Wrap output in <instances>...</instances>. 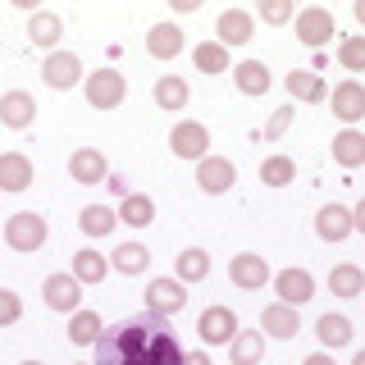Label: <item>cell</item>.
Segmentation results:
<instances>
[{
  "label": "cell",
  "mask_w": 365,
  "mask_h": 365,
  "mask_svg": "<svg viewBox=\"0 0 365 365\" xmlns=\"http://www.w3.org/2000/svg\"><path fill=\"white\" fill-rule=\"evenodd\" d=\"M146 55L151 60H174V55H182V28L178 23H155L146 32Z\"/></svg>",
  "instance_id": "cell-23"
},
{
  "label": "cell",
  "mask_w": 365,
  "mask_h": 365,
  "mask_svg": "<svg viewBox=\"0 0 365 365\" xmlns=\"http://www.w3.org/2000/svg\"><path fill=\"white\" fill-rule=\"evenodd\" d=\"M315 233L324 237V242H342V237H351V210H347V205H338V201L319 205V215H315Z\"/></svg>",
  "instance_id": "cell-21"
},
{
  "label": "cell",
  "mask_w": 365,
  "mask_h": 365,
  "mask_svg": "<svg viewBox=\"0 0 365 365\" xmlns=\"http://www.w3.org/2000/svg\"><path fill=\"white\" fill-rule=\"evenodd\" d=\"M251 32H256V19L247 14V9H224L220 19H215V41L224 46H247L251 41Z\"/></svg>",
  "instance_id": "cell-16"
},
{
  "label": "cell",
  "mask_w": 365,
  "mask_h": 365,
  "mask_svg": "<svg viewBox=\"0 0 365 365\" xmlns=\"http://www.w3.org/2000/svg\"><path fill=\"white\" fill-rule=\"evenodd\" d=\"M169 151H174L178 160H201L210 155V128L205 123H197V119H178L174 128H169Z\"/></svg>",
  "instance_id": "cell-5"
},
{
  "label": "cell",
  "mask_w": 365,
  "mask_h": 365,
  "mask_svg": "<svg viewBox=\"0 0 365 365\" xmlns=\"http://www.w3.org/2000/svg\"><path fill=\"white\" fill-rule=\"evenodd\" d=\"M292 28H297V41L311 46V51L329 46V37H338V23H334V14H329L324 5H306V9H297Z\"/></svg>",
  "instance_id": "cell-4"
},
{
  "label": "cell",
  "mask_w": 365,
  "mask_h": 365,
  "mask_svg": "<svg viewBox=\"0 0 365 365\" xmlns=\"http://www.w3.org/2000/svg\"><path fill=\"white\" fill-rule=\"evenodd\" d=\"M233 83H237L242 96H265L274 78H269V68L260 60H242V64H233Z\"/></svg>",
  "instance_id": "cell-28"
},
{
  "label": "cell",
  "mask_w": 365,
  "mask_h": 365,
  "mask_svg": "<svg viewBox=\"0 0 365 365\" xmlns=\"http://www.w3.org/2000/svg\"><path fill=\"white\" fill-rule=\"evenodd\" d=\"M32 187V160L23 151H0V192H28Z\"/></svg>",
  "instance_id": "cell-20"
},
{
  "label": "cell",
  "mask_w": 365,
  "mask_h": 365,
  "mask_svg": "<svg viewBox=\"0 0 365 365\" xmlns=\"http://www.w3.org/2000/svg\"><path fill=\"white\" fill-rule=\"evenodd\" d=\"M329 155H334L342 169H361L365 165V133L361 128H338L334 142H329Z\"/></svg>",
  "instance_id": "cell-18"
},
{
  "label": "cell",
  "mask_w": 365,
  "mask_h": 365,
  "mask_svg": "<svg viewBox=\"0 0 365 365\" xmlns=\"http://www.w3.org/2000/svg\"><path fill=\"white\" fill-rule=\"evenodd\" d=\"M192 64H197L205 78L233 73V60H228V51H224L220 41H201V46H192Z\"/></svg>",
  "instance_id": "cell-29"
},
{
  "label": "cell",
  "mask_w": 365,
  "mask_h": 365,
  "mask_svg": "<svg viewBox=\"0 0 365 365\" xmlns=\"http://www.w3.org/2000/svg\"><path fill=\"white\" fill-rule=\"evenodd\" d=\"M351 233H365V197L351 205Z\"/></svg>",
  "instance_id": "cell-41"
},
{
  "label": "cell",
  "mask_w": 365,
  "mask_h": 365,
  "mask_svg": "<svg viewBox=\"0 0 365 365\" xmlns=\"http://www.w3.org/2000/svg\"><path fill=\"white\" fill-rule=\"evenodd\" d=\"M260 334H265V338H279V342H292L297 334H302V315H297V306L269 302L265 311H260Z\"/></svg>",
  "instance_id": "cell-14"
},
{
  "label": "cell",
  "mask_w": 365,
  "mask_h": 365,
  "mask_svg": "<svg viewBox=\"0 0 365 365\" xmlns=\"http://www.w3.org/2000/svg\"><path fill=\"white\" fill-rule=\"evenodd\" d=\"M292 114H297L292 106H288V110H274V114H269V123H265V142H279V137L292 128Z\"/></svg>",
  "instance_id": "cell-40"
},
{
  "label": "cell",
  "mask_w": 365,
  "mask_h": 365,
  "mask_svg": "<svg viewBox=\"0 0 365 365\" xmlns=\"http://www.w3.org/2000/svg\"><path fill=\"white\" fill-rule=\"evenodd\" d=\"M256 19H260V23H274V28H279V23L297 19V9H292V0H260V5H256Z\"/></svg>",
  "instance_id": "cell-38"
},
{
  "label": "cell",
  "mask_w": 365,
  "mask_h": 365,
  "mask_svg": "<svg viewBox=\"0 0 365 365\" xmlns=\"http://www.w3.org/2000/svg\"><path fill=\"white\" fill-rule=\"evenodd\" d=\"M41 78H46V87L68 91V87H78L87 78V68H83V60H78L73 51H51L46 64H41Z\"/></svg>",
  "instance_id": "cell-10"
},
{
  "label": "cell",
  "mask_w": 365,
  "mask_h": 365,
  "mask_svg": "<svg viewBox=\"0 0 365 365\" xmlns=\"http://www.w3.org/2000/svg\"><path fill=\"white\" fill-rule=\"evenodd\" d=\"M187 101H192V87L182 83L178 73H165V78L155 83V106H160V110L178 114V110H187Z\"/></svg>",
  "instance_id": "cell-31"
},
{
  "label": "cell",
  "mask_w": 365,
  "mask_h": 365,
  "mask_svg": "<svg viewBox=\"0 0 365 365\" xmlns=\"http://www.w3.org/2000/svg\"><path fill=\"white\" fill-rule=\"evenodd\" d=\"M228 361L233 365H260L265 361V334L260 329H237V338L228 342Z\"/></svg>",
  "instance_id": "cell-25"
},
{
  "label": "cell",
  "mask_w": 365,
  "mask_h": 365,
  "mask_svg": "<svg viewBox=\"0 0 365 365\" xmlns=\"http://www.w3.org/2000/svg\"><path fill=\"white\" fill-rule=\"evenodd\" d=\"M68 274H73L83 288H87V283H106V274H110V256H101L96 247H83V251H73V269H68Z\"/></svg>",
  "instance_id": "cell-26"
},
{
  "label": "cell",
  "mask_w": 365,
  "mask_h": 365,
  "mask_svg": "<svg viewBox=\"0 0 365 365\" xmlns=\"http://www.w3.org/2000/svg\"><path fill=\"white\" fill-rule=\"evenodd\" d=\"M292 178H297L292 155H265V165H260V182L265 187H288Z\"/></svg>",
  "instance_id": "cell-36"
},
{
  "label": "cell",
  "mask_w": 365,
  "mask_h": 365,
  "mask_svg": "<svg viewBox=\"0 0 365 365\" xmlns=\"http://www.w3.org/2000/svg\"><path fill=\"white\" fill-rule=\"evenodd\" d=\"M174 5V14H197V0H169Z\"/></svg>",
  "instance_id": "cell-43"
},
{
  "label": "cell",
  "mask_w": 365,
  "mask_h": 365,
  "mask_svg": "<svg viewBox=\"0 0 365 365\" xmlns=\"http://www.w3.org/2000/svg\"><path fill=\"white\" fill-rule=\"evenodd\" d=\"M83 91H87V106L91 110H119L123 96H128V78L119 73V68H96V73L83 78Z\"/></svg>",
  "instance_id": "cell-2"
},
{
  "label": "cell",
  "mask_w": 365,
  "mask_h": 365,
  "mask_svg": "<svg viewBox=\"0 0 365 365\" xmlns=\"http://www.w3.org/2000/svg\"><path fill=\"white\" fill-rule=\"evenodd\" d=\"M329 292L334 297H361L365 292V269L361 265H334L329 269Z\"/></svg>",
  "instance_id": "cell-34"
},
{
  "label": "cell",
  "mask_w": 365,
  "mask_h": 365,
  "mask_svg": "<svg viewBox=\"0 0 365 365\" xmlns=\"http://www.w3.org/2000/svg\"><path fill=\"white\" fill-rule=\"evenodd\" d=\"M315 338H319V347L324 351H334V347H347L351 342V319L347 315H319L315 319Z\"/></svg>",
  "instance_id": "cell-30"
},
{
  "label": "cell",
  "mask_w": 365,
  "mask_h": 365,
  "mask_svg": "<svg viewBox=\"0 0 365 365\" xmlns=\"http://www.w3.org/2000/svg\"><path fill=\"white\" fill-rule=\"evenodd\" d=\"M237 182V165L224 155H205L197 165V187L205 192V197H224V192H233Z\"/></svg>",
  "instance_id": "cell-11"
},
{
  "label": "cell",
  "mask_w": 365,
  "mask_h": 365,
  "mask_svg": "<svg viewBox=\"0 0 365 365\" xmlns=\"http://www.w3.org/2000/svg\"><path fill=\"white\" fill-rule=\"evenodd\" d=\"M19 365H41V361H19Z\"/></svg>",
  "instance_id": "cell-47"
},
{
  "label": "cell",
  "mask_w": 365,
  "mask_h": 365,
  "mask_svg": "<svg viewBox=\"0 0 365 365\" xmlns=\"http://www.w3.org/2000/svg\"><path fill=\"white\" fill-rule=\"evenodd\" d=\"M182 356L187 351L174 342L165 319L142 315V319H123L114 334H101L91 365H182Z\"/></svg>",
  "instance_id": "cell-1"
},
{
  "label": "cell",
  "mask_w": 365,
  "mask_h": 365,
  "mask_svg": "<svg viewBox=\"0 0 365 365\" xmlns=\"http://www.w3.org/2000/svg\"><path fill=\"white\" fill-rule=\"evenodd\" d=\"M210 274V251L205 247H182L174 256V279L178 283H201Z\"/></svg>",
  "instance_id": "cell-27"
},
{
  "label": "cell",
  "mask_w": 365,
  "mask_h": 365,
  "mask_svg": "<svg viewBox=\"0 0 365 365\" xmlns=\"http://www.w3.org/2000/svg\"><path fill=\"white\" fill-rule=\"evenodd\" d=\"M73 365H83V361H73Z\"/></svg>",
  "instance_id": "cell-48"
},
{
  "label": "cell",
  "mask_w": 365,
  "mask_h": 365,
  "mask_svg": "<svg viewBox=\"0 0 365 365\" xmlns=\"http://www.w3.org/2000/svg\"><path fill=\"white\" fill-rule=\"evenodd\" d=\"M32 119H37V101L28 91H5L0 96V123L5 128H32Z\"/></svg>",
  "instance_id": "cell-22"
},
{
  "label": "cell",
  "mask_w": 365,
  "mask_h": 365,
  "mask_svg": "<svg viewBox=\"0 0 365 365\" xmlns=\"http://www.w3.org/2000/svg\"><path fill=\"white\" fill-rule=\"evenodd\" d=\"M19 319H23V297L14 288H0V329L19 324Z\"/></svg>",
  "instance_id": "cell-39"
},
{
  "label": "cell",
  "mask_w": 365,
  "mask_h": 365,
  "mask_svg": "<svg viewBox=\"0 0 365 365\" xmlns=\"http://www.w3.org/2000/svg\"><path fill=\"white\" fill-rule=\"evenodd\" d=\"M269 283H274V292H279V302H288V306H306V302L315 297V274L302 269V265L279 269Z\"/></svg>",
  "instance_id": "cell-12"
},
{
  "label": "cell",
  "mask_w": 365,
  "mask_h": 365,
  "mask_svg": "<svg viewBox=\"0 0 365 365\" xmlns=\"http://www.w3.org/2000/svg\"><path fill=\"white\" fill-rule=\"evenodd\" d=\"M351 14H356V23L365 28V0H356V5H351Z\"/></svg>",
  "instance_id": "cell-45"
},
{
  "label": "cell",
  "mask_w": 365,
  "mask_h": 365,
  "mask_svg": "<svg viewBox=\"0 0 365 365\" xmlns=\"http://www.w3.org/2000/svg\"><path fill=\"white\" fill-rule=\"evenodd\" d=\"M110 265L119 274H146V265H151V251H146L142 242H119L110 256Z\"/></svg>",
  "instance_id": "cell-35"
},
{
  "label": "cell",
  "mask_w": 365,
  "mask_h": 365,
  "mask_svg": "<svg viewBox=\"0 0 365 365\" xmlns=\"http://www.w3.org/2000/svg\"><path fill=\"white\" fill-rule=\"evenodd\" d=\"M283 87H288L292 101H306V106H315V101H329V83L315 73V68H292V73L283 78Z\"/></svg>",
  "instance_id": "cell-19"
},
{
  "label": "cell",
  "mask_w": 365,
  "mask_h": 365,
  "mask_svg": "<svg viewBox=\"0 0 365 365\" xmlns=\"http://www.w3.org/2000/svg\"><path fill=\"white\" fill-rule=\"evenodd\" d=\"M46 237H51V228H46L37 210H19L5 220V247H14V251H41Z\"/></svg>",
  "instance_id": "cell-3"
},
{
  "label": "cell",
  "mask_w": 365,
  "mask_h": 365,
  "mask_svg": "<svg viewBox=\"0 0 365 365\" xmlns=\"http://www.w3.org/2000/svg\"><path fill=\"white\" fill-rule=\"evenodd\" d=\"M329 110H334V119L342 123V128H356V123L365 119V83L342 78V83L329 91Z\"/></svg>",
  "instance_id": "cell-7"
},
{
  "label": "cell",
  "mask_w": 365,
  "mask_h": 365,
  "mask_svg": "<svg viewBox=\"0 0 365 365\" xmlns=\"http://www.w3.org/2000/svg\"><path fill=\"white\" fill-rule=\"evenodd\" d=\"M155 220V201L146 197V192H128V197L119 201V224H128V228H146Z\"/></svg>",
  "instance_id": "cell-32"
},
{
  "label": "cell",
  "mask_w": 365,
  "mask_h": 365,
  "mask_svg": "<svg viewBox=\"0 0 365 365\" xmlns=\"http://www.w3.org/2000/svg\"><path fill=\"white\" fill-rule=\"evenodd\" d=\"M41 297H46V306H51V311H60V315L83 311V283H78L68 269H60V274H46Z\"/></svg>",
  "instance_id": "cell-8"
},
{
  "label": "cell",
  "mask_w": 365,
  "mask_h": 365,
  "mask_svg": "<svg viewBox=\"0 0 365 365\" xmlns=\"http://www.w3.org/2000/svg\"><path fill=\"white\" fill-rule=\"evenodd\" d=\"M60 37H64V19L55 9H32L28 19V41L37 51H60Z\"/></svg>",
  "instance_id": "cell-17"
},
{
  "label": "cell",
  "mask_w": 365,
  "mask_h": 365,
  "mask_svg": "<svg viewBox=\"0 0 365 365\" xmlns=\"http://www.w3.org/2000/svg\"><path fill=\"white\" fill-rule=\"evenodd\" d=\"M182 306H187V283H178L174 274H169V279H151V283H146V315L169 319V315H178Z\"/></svg>",
  "instance_id": "cell-6"
},
{
  "label": "cell",
  "mask_w": 365,
  "mask_h": 365,
  "mask_svg": "<svg viewBox=\"0 0 365 365\" xmlns=\"http://www.w3.org/2000/svg\"><path fill=\"white\" fill-rule=\"evenodd\" d=\"M68 178H73L78 187H96V182H106L110 178L106 155H101L96 146H78V151L68 155Z\"/></svg>",
  "instance_id": "cell-15"
},
{
  "label": "cell",
  "mask_w": 365,
  "mask_h": 365,
  "mask_svg": "<svg viewBox=\"0 0 365 365\" xmlns=\"http://www.w3.org/2000/svg\"><path fill=\"white\" fill-rule=\"evenodd\" d=\"M338 64L347 73H365V37H342L338 41Z\"/></svg>",
  "instance_id": "cell-37"
},
{
  "label": "cell",
  "mask_w": 365,
  "mask_h": 365,
  "mask_svg": "<svg viewBox=\"0 0 365 365\" xmlns=\"http://www.w3.org/2000/svg\"><path fill=\"white\" fill-rule=\"evenodd\" d=\"M114 224H119V210H110V205H83L78 210V228L87 237H110Z\"/></svg>",
  "instance_id": "cell-33"
},
{
  "label": "cell",
  "mask_w": 365,
  "mask_h": 365,
  "mask_svg": "<svg viewBox=\"0 0 365 365\" xmlns=\"http://www.w3.org/2000/svg\"><path fill=\"white\" fill-rule=\"evenodd\" d=\"M197 338L205 347H220V342H233L237 338V315L228 306H205L201 319H197Z\"/></svg>",
  "instance_id": "cell-13"
},
{
  "label": "cell",
  "mask_w": 365,
  "mask_h": 365,
  "mask_svg": "<svg viewBox=\"0 0 365 365\" xmlns=\"http://www.w3.org/2000/svg\"><path fill=\"white\" fill-rule=\"evenodd\" d=\"M351 365H365V347H361V351H356V356H351Z\"/></svg>",
  "instance_id": "cell-46"
},
{
  "label": "cell",
  "mask_w": 365,
  "mask_h": 365,
  "mask_svg": "<svg viewBox=\"0 0 365 365\" xmlns=\"http://www.w3.org/2000/svg\"><path fill=\"white\" fill-rule=\"evenodd\" d=\"M101 334H106V319H101L96 311L83 306V311L68 315V342H73V347H96Z\"/></svg>",
  "instance_id": "cell-24"
},
{
  "label": "cell",
  "mask_w": 365,
  "mask_h": 365,
  "mask_svg": "<svg viewBox=\"0 0 365 365\" xmlns=\"http://www.w3.org/2000/svg\"><path fill=\"white\" fill-rule=\"evenodd\" d=\"M182 365H210V356H205V351H187V356H182Z\"/></svg>",
  "instance_id": "cell-44"
},
{
  "label": "cell",
  "mask_w": 365,
  "mask_h": 365,
  "mask_svg": "<svg viewBox=\"0 0 365 365\" xmlns=\"http://www.w3.org/2000/svg\"><path fill=\"white\" fill-rule=\"evenodd\" d=\"M228 279H233V288H242V292H260L274 279V269H269L265 256H256V251H237V256L228 260Z\"/></svg>",
  "instance_id": "cell-9"
},
{
  "label": "cell",
  "mask_w": 365,
  "mask_h": 365,
  "mask_svg": "<svg viewBox=\"0 0 365 365\" xmlns=\"http://www.w3.org/2000/svg\"><path fill=\"white\" fill-rule=\"evenodd\" d=\"M302 365H338V361H334V351H324V347H319V351H311V356H306Z\"/></svg>",
  "instance_id": "cell-42"
}]
</instances>
